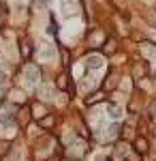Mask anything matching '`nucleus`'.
<instances>
[{
    "instance_id": "6",
    "label": "nucleus",
    "mask_w": 156,
    "mask_h": 161,
    "mask_svg": "<svg viewBox=\"0 0 156 161\" xmlns=\"http://www.w3.org/2000/svg\"><path fill=\"white\" fill-rule=\"evenodd\" d=\"M109 116H111V118H120L122 110L118 108V105H109Z\"/></svg>"
},
{
    "instance_id": "5",
    "label": "nucleus",
    "mask_w": 156,
    "mask_h": 161,
    "mask_svg": "<svg viewBox=\"0 0 156 161\" xmlns=\"http://www.w3.org/2000/svg\"><path fill=\"white\" fill-rule=\"evenodd\" d=\"M103 99H105V90H98V92H94L92 97H88V99H86V103H88V105H92V103L103 101Z\"/></svg>"
},
{
    "instance_id": "10",
    "label": "nucleus",
    "mask_w": 156,
    "mask_h": 161,
    "mask_svg": "<svg viewBox=\"0 0 156 161\" xmlns=\"http://www.w3.org/2000/svg\"><path fill=\"white\" fill-rule=\"evenodd\" d=\"M28 123V108H22L19 112V125H26Z\"/></svg>"
},
{
    "instance_id": "17",
    "label": "nucleus",
    "mask_w": 156,
    "mask_h": 161,
    "mask_svg": "<svg viewBox=\"0 0 156 161\" xmlns=\"http://www.w3.org/2000/svg\"><path fill=\"white\" fill-rule=\"evenodd\" d=\"M154 77H156V71H154Z\"/></svg>"
},
{
    "instance_id": "4",
    "label": "nucleus",
    "mask_w": 156,
    "mask_h": 161,
    "mask_svg": "<svg viewBox=\"0 0 156 161\" xmlns=\"http://www.w3.org/2000/svg\"><path fill=\"white\" fill-rule=\"evenodd\" d=\"M86 64H88V69H98L103 62H101V56H90V58L86 60Z\"/></svg>"
},
{
    "instance_id": "8",
    "label": "nucleus",
    "mask_w": 156,
    "mask_h": 161,
    "mask_svg": "<svg viewBox=\"0 0 156 161\" xmlns=\"http://www.w3.org/2000/svg\"><path fill=\"white\" fill-rule=\"evenodd\" d=\"M128 153V144L126 142H120L118 146H116V155H126Z\"/></svg>"
},
{
    "instance_id": "16",
    "label": "nucleus",
    "mask_w": 156,
    "mask_h": 161,
    "mask_svg": "<svg viewBox=\"0 0 156 161\" xmlns=\"http://www.w3.org/2000/svg\"><path fill=\"white\" fill-rule=\"evenodd\" d=\"M96 161H103V159H96Z\"/></svg>"
},
{
    "instance_id": "15",
    "label": "nucleus",
    "mask_w": 156,
    "mask_h": 161,
    "mask_svg": "<svg viewBox=\"0 0 156 161\" xmlns=\"http://www.w3.org/2000/svg\"><path fill=\"white\" fill-rule=\"evenodd\" d=\"M0 84H4V73L0 71Z\"/></svg>"
},
{
    "instance_id": "7",
    "label": "nucleus",
    "mask_w": 156,
    "mask_h": 161,
    "mask_svg": "<svg viewBox=\"0 0 156 161\" xmlns=\"http://www.w3.org/2000/svg\"><path fill=\"white\" fill-rule=\"evenodd\" d=\"M0 123L2 125H15V116H11V114H2V116H0Z\"/></svg>"
},
{
    "instance_id": "14",
    "label": "nucleus",
    "mask_w": 156,
    "mask_h": 161,
    "mask_svg": "<svg viewBox=\"0 0 156 161\" xmlns=\"http://www.w3.org/2000/svg\"><path fill=\"white\" fill-rule=\"evenodd\" d=\"M109 133H111V136H118V133H120V125H113V127L109 129Z\"/></svg>"
},
{
    "instance_id": "1",
    "label": "nucleus",
    "mask_w": 156,
    "mask_h": 161,
    "mask_svg": "<svg viewBox=\"0 0 156 161\" xmlns=\"http://www.w3.org/2000/svg\"><path fill=\"white\" fill-rule=\"evenodd\" d=\"M26 80L30 82V84H36L39 80H41V69L39 67H26Z\"/></svg>"
},
{
    "instance_id": "12",
    "label": "nucleus",
    "mask_w": 156,
    "mask_h": 161,
    "mask_svg": "<svg viewBox=\"0 0 156 161\" xmlns=\"http://www.w3.org/2000/svg\"><path fill=\"white\" fill-rule=\"evenodd\" d=\"M19 50H22V56H24V58L30 56V45H28L26 41H22V47H19Z\"/></svg>"
},
{
    "instance_id": "9",
    "label": "nucleus",
    "mask_w": 156,
    "mask_h": 161,
    "mask_svg": "<svg viewBox=\"0 0 156 161\" xmlns=\"http://www.w3.org/2000/svg\"><path fill=\"white\" fill-rule=\"evenodd\" d=\"M113 86H116V75H113V73H109L107 82H105V90H109V88H113Z\"/></svg>"
},
{
    "instance_id": "11",
    "label": "nucleus",
    "mask_w": 156,
    "mask_h": 161,
    "mask_svg": "<svg viewBox=\"0 0 156 161\" xmlns=\"http://www.w3.org/2000/svg\"><path fill=\"white\" fill-rule=\"evenodd\" d=\"M54 123H56V120H54V116H49V118H41V127H43V129H47V127H51Z\"/></svg>"
},
{
    "instance_id": "13",
    "label": "nucleus",
    "mask_w": 156,
    "mask_h": 161,
    "mask_svg": "<svg viewBox=\"0 0 156 161\" xmlns=\"http://www.w3.org/2000/svg\"><path fill=\"white\" fill-rule=\"evenodd\" d=\"M66 86H69V80H66V75H60V77H58V88H62V90H64Z\"/></svg>"
},
{
    "instance_id": "3",
    "label": "nucleus",
    "mask_w": 156,
    "mask_h": 161,
    "mask_svg": "<svg viewBox=\"0 0 156 161\" xmlns=\"http://www.w3.org/2000/svg\"><path fill=\"white\" fill-rule=\"evenodd\" d=\"M113 52H116V41H113V39H107L105 45H103V54H105V56H111Z\"/></svg>"
},
{
    "instance_id": "2",
    "label": "nucleus",
    "mask_w": 156,
    "mask_h": 161,
    "mask_svg": "<svg viewBox=\"0 0 156 161\" xmlns=\"http://www.w3.org/2000/svg\"><path fill=\"white\" fill-rule=\"evenodd\" d=\"M135 148H137V153H141V155L148 153V140L145 137H137L135 140Z\"/></svg>"
}]
</instances>
